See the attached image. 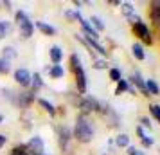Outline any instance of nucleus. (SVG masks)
<instances>
[{
  "label": "nucleus",
  "mask_w": 160,
  "mask_h": 155,
  "mask_svg": "<svg viewBox=\"0 0 160 155\" xmlns=\"http://www.w3.org/2000/svg\"><path fill=\"white\" fill-rule=\"evenodd\" d=\"M108 67V61L106 59H94V69L95 70H104Z\"/></svg>",
  "instance_id": "obj_29"
},
{
  "label": "nucleus",
  "mask_w": 160,
  "mask_h": 155,
  "mask_svg": "<svg viewBox=\"0 0 160 155\" xmlns=\"http://www.w3.org/2000/svg\"><path fill=\"white\" fill-rule=\"evenodd\" d=\"M25 146H27V150L31 152V155H38V153H42V152H45L43 139H42V137H38V135L31 137L29 142H27Z\"/></svg>",
  "instance_id": "obj_9"
},
{
  "label": "nucleus",
  "mask_w": 160,
  "mask_h": 155,
  "mask_svg": "<svg viewBox=\"0 0 160 155\" xmlns=\"http://www.w3.org/2000/svg\"><path fill=\"white\" fill-rule=\"evenodd\" d=\"M38 155H47V153H45V152H42V153H38Z\"/></svg>",
  "instance_id": "obj_37"
},
{
  "label": "nucleus",
  "mask_w": 160,
  "mask_h": 155,
  "mask_svg": "<svg viewBox=\"0 0 160 155\" xmlns=\"http://www.w3.org/2000/svg\"><path fill=\"white\" fill-rule=\"evenodd\" d=\"M74 139L79 141V142H90V141L94 139V126H92V123H90V119L87 117V116H78V119H76V126H74Z\"/></svg>",
  "instance_id": "obj_1"
},
{
  "label": "nucleus",
  "mask_w": 160,
  "mask_h": 155,
  "mask_svg": "<svg viewBox=\"0 0 160 155\" xmlns=\"http://www.w3.org/2000/svg\"><path fill=\"white\" fill-rule=\"evenodd\" d=\"M126 150H128V155H146L144 150H140V148H135V146H131V144L126 148Z\"/></svg>",
  "instance_id": "obj_32"
},
{
  "label": "nucleus",
  "mask_w": 160,
  "mask_h": 155,
  "mask_svg": "<svg viewBox=\"0 0 160 155\" xmlns=\"http://www.w3.org/2000/svg\"><path fill=\"white\" fill-rule=\"evenodd\" d=\"M34 27L36 29H40L43 34H47V36H54L58 31H56V27H52L51 23H47V22H34Z\"/></svg>",
  "instance_id": "obj_14"
},
{
  "label": "nucleus",
  "mask_w": 160,
  "mask_h": 155,
  "mask_svg": "<svg viewBox=\"0 0 160 155\" xmlns=\"http://www.w3.org/2000/svg\"><path fill=\"white\" fill-rule=\"evenodd\" d=\"M131 54L135 56V59H138V61H144V59H146L144 45L140 44V42H135V44L131 45Z\"/></svg>",
  "instance_id": "obj_13"
},
{
  "label": "nucleus",
  "mask_w": 160,
  "mask_h": 155,
  "mask_svg": "<svg viewBox=\"0 0 160 155\" xmlns=\"http://www.w3.org/2000/svg\"><path fill=\"white\" fill-rule=\"evenodd\" d=\"M6 142H8V137L0 133V148H4V146H6Z\"/></svg>",
  "instance_id": "obj_35"
},
{
  "label": "nucleus",
  "mask_w": 160,
  "mask_h": 155,
  "mask_svg": "<svg viewBox=\"0 0 160 155\" xmlns=\"http://www.w3.org/2000/svg\"><path fill=\"white\" fill-rule=\"evenodd\" d=\"M11 155H31V152L27 150L25 144H20V146H15L11 150Z\"/></svg>",
  "instance_id": "obj_26"
},
{
  "label": "nucleus",
  "mask_w": 160,
  "mask_h": 155,
  "mask_svg": "<svg viewBox=\"0 0 160 155\" xmlns=\"http://www.w3.org/2000/svg\"><path fill=\"white\" fill-rule=\"evenodd\" d=\"M148 108H149V114H151L153 117H155V119H157V121L160 123V105H155V103H151L149 106H148Z\"/></svg>",
  "instance_id": "obj_28"
},
{
  "label": "nucleus",
  "mask_w": 160,
  "mask_h": 155,
  "mask_svg": "<svg viewBox=\"0 0 160 155\" xmlns=\"http://www.w3.org/2000/svg\"><path fill=\"white\" fill-rule=\"evenodd\" d=\"M11 70V65H9V61H6L4 58H0V74H8Z\"/></svg>",
  "instance_id": "obj_30"
},
{
  "label": "nucleus",
  "mask_w": 160,
  "mask_h": 155,
  "mask_svg": "<svg viewBox=\"0 0 160 155\" xmlns=\"http://www.w3.org/2000/svg\"><path fill=\"white\" fill-rule=\"evenodd\" d=\"M99 101L92 96H83L78 101V108L81 110L83 116H88V114H92V112H99Z\"/></svg>",
  "instance_id": "obj_4"
},
{
  "label": "nucleus",
  "mask_w": 160,
  "mask_h": 155,
  "mask_svg": "<svg viewBox=\"0 0 160 155\" xmlns=\"http://www.w3.org/2000/svg\"><path fill=\"white\" fill-rule=\"evenodd\" d=\"M140 126H142V128H149V130H151V121H149V117H140Z\"/></svg>",
  "instance_id": "obj_33"
},
{
  "label": "nucleus",
  "mask_w": 160,
  "mask_h": 155,
  "mask_svg": "<svg viewBox=\"0 0 160 155\" xmlns=\"http://www.w3.org/2000/svg\"><path fill=\"white\" fill-rule=\"evenodd\" d=\"M4 56L2 58L6 59V61H9L11 63V59H15L16 56H18V52H16V49L15 47H11V45H8V47H4V52H2Z\"/></svg>",
  "instance_id": "obj_21"
},
{
  "label": "nucleus",
  "mask_w": 160,
  "mask_h": 155,
  "mask_svg": "<svg viewBox=\"0 0 160 155\" xmlns=\"http://www.w3.org/2000/svg\"><path fill=\"white\" fill-rule=\"evenodd\" d=\"M11 31H13V23L8 22V20H0V40L6 38Z\"/></svg>",
  "instance_id": "obj_19"
},
{
  "label": "nucleus",
  "mask_w": 160,
  "mask_h": 155,
  "mask_svg": "<svg viewBox=\"0 0 160 155\" xmlns=\"http://www.w3.org/2000/svg\"><path fill=\"white\" fill-rule=\"evenodd\" d=\"M49 56H51L52 65H59L61 59H63V51H61V47H59V45H52L51 51H49Z\"/></svg>",
  "instance_id": "obj_11"
},
{
  "label": "nucleus",
  "mask_w": 160,
  "mask_h": 155,
  "mask_svg": "<svg viewBox=\"0 0 160 155\" xmlns=\"http://www.w3.org/2000/svg\"><path fill=\"white\" fill-rule=\"evenodd\" d=\"M128 89H130V81L128 80H121L115 87V96H121L124 92H128Z\"/></svg>",
  "instance_id": "obj_24"
},
{
  "label": "nucleus",
  "mask_w": 160,
  "mask_h": 155,
  "mask_svg": "<svg viewBox=\"0 0 160 155\" xmlns=\"http://www.w3.org/2000/svg\"><path fill=\"white\" fill-rule=\"evenodd\" d=\"M18 29H20V36L22 38H31L32 36V33H34V22L27 20V22H23Z\"/></svg>",
  "instance_id": "obj_12"
},
{
  "label": "nucleus",
  "mask_w": 160,
  "mask_h": 155,
  "mask_svg": "<svg viewBox=\"0 0 160 155\" xmlns=\"http://www.w3.org/2000/svg\"><path fill=\"white\" fill-rule=\"evenodd\" d=\"M131 29H133V34H135L138 40H142L146 45H151L153 44V34H151V31H149V27H148L144 22L133 23V25H131Z\"/></svg>",
  "instance_id": "obj_5"
},
{
  "label": "nucleus",
  "mask_w": 160,
  "mask_h": 155,
  "mask_svg": "<svg viewBox=\"0 0 160 155\" xmlns=\"http://www.w3.org/2000/svg\"><path fill=\"white\" fill-rule=\"evenodd\" d=\"M76 38H78L79 42H83V44L87 45L88 49H90V52L95 51V52H99L101 56H106V54H108V51H106V49H104V47H102V45L99 44V42H95V40H92V38L81 36V34H76Z\"/></svg>",
  "instance_id": "obj_6"
},
{
  "label": "nucleus",
  "mask_w": 160,
  "mask_h": 155,
  "mask_svg": "<svg viewBox=\"0 0 160 155\" xmlns=\"http://www.w3.org/2000/svg\"><path fill=\"white\" fill-rule=\"evenodd\" d=\"M102 155H108V153H102Z\"/></svg>",
  "instance_id": "obj_39"
},
{
  "label": "nucleus",
  "mask_w": 160,
  "mask_h": 155,
  "mask_svg": "<svg viewBox=\"0 0 160 155\" xmlns=\"http://www.w3.org/2000/svg\"><path fill=\"white\" fill-rule=\"evenodd\" d=\"M43 87V80L38 72H32V80H31V90L32 92H38V90Z\"/></svg>",
  "instance_id": "obj_16"
},
{
  "label": "nucleus",
  "mask_w": 160,
  "mask_h": 155,
  "mask_svg": "<svg viewBox=\"0 0 160 155\" xmlns=\"http://www.w3.org/2000/svg\"><path fill=\"white\" fill-rule=\"evenodd\" d=\"M27 20H29V16L25 15L23 11H16V15H15V23L18 25V27H20L23 22H27Z\"/></svg>",
  "instance_id": "obj_27"
},
{
  "label": "nucleus",
  "mask_w": 160,
  "mask_h": 155,
  "mask_svg": "<svg viewBox=\"0 0 160 155\" xmlns=\"http://www.w3.org/2000/svg\"><path fill=\"white\" fill-rule=\"evenodd\" d=\"M38 103H40V106H42L49 116H56V106H54L51 101H47V99H43V97H40V99H38Z\"/></svg>",
  "instance_id": "obj_17"
},
{
  "label": "nucleus",
  "mask_w": 160,
  "mask_h": 155,
  "mask_svg": "<svg viewBox=\"0 0 160 155\" xmlns=\"http://www.w3.org/2000/svg\"><path fill=\"white\" fill-rule=\"evenodd\" d=\"M49 74H51L54 80H58V78H63V76H65V69L61 65H52L51 69H49Z\"/></svg>",
  "instance_id": "obj_23"
},
{
  "label": "nucleus",
  "mask_w": 160,
  "mask_h": 155,
  "mask_svg": "<svg viewBox=\"0 0 160 155\" xmlns=\"http://www.w3.org/2000/svg\"><path fill=\"white\" fill-rule=\"evenodd\" d=\"M146 90H148L149 96H160V85L155 81L153 78L146 80Z\"/></svg>",
  "instance_id": "obj_15"
},
{
  "label": "nucleus",
  "mask_w": 160,
  "mask_h": 155,
  "mask_svg": "<svg viewBox=\"0 0 160 155\" xmlns=\"http://www.w3.org/2000/svg\"><path fill=\"white\" fill-rule=\"evenodd\" d=\"M58 137H59V148L65 155H68L72 152V130L68 126H61L58 132Z\"/></svg>",
  "instance_id": "obj_3"
},
{
  "label": "nucleus",
  "mask_w": 160,
  "mask_h": 155,
  "mask_svg": "<svg viewBox=\"0 0 160 155\" xmlns=\"http://www.w3.org/2000/svg\"><path fill=\"white\" fill-rule=\"evenodd\" d=\"M149 18H151L153 25H160V0H155L149 4Z\"/></svg>",
  "instance_id": "obj_10"
},
{
  "label": "nucleus",
  "mask_w": 160,
  "mask_h": 155,
  "mask_svg": "<svg viewBox=\"0 0 160 155\" xmlns=\"http://www.w3.org/2000/svg\"><path fill=\"white\" fill-rule=\"evenodd\" d=\"M88 22H90V25H92V27H94L95 31H97V33H101V31H104V27H106V25H104V22H102V18L101 16H92V18H90V20H88Z\"/></svg>",
  "instance_id": "obj_18"
},
{
  "label": "nucleus",
  "mask_w": 160,
  "mask_h": 155,
  "mask_svg": "<svg viewBox=\"0 0 160 155\" xmlns=\"http://www.w3.org/2000/svg\"><path fill=\"white\" fill-rule=\"evenodd\" d=\"M137 135H138V139L146 137V132H144V128H142V126H137Z\"/></svg>",
  "instance_id": "obj_34"
},
{
  "label": "nucleus",
  "mask_w": 160,
  "mask_h": 155,
  "mask_svg": "<svg viewBox=\"0 0 160 155\" xmlns=\"http://www.w3.org/2000/svg\"><path fill=\"white\" fill-rule=\"evenodd\" d=\"M130 85L131 87H135L137 90H140L142 92V96L149 97V94H148V90H146V80L142 78V74L140 72H133L130 76Z\"/></svg>",
  "instance_id": "obj_8"
},
{
  "label": "nucleus",
  "mask_w": 160,
  "mask_h": 155,
  "mask_svg": "<svg viewBox=\"0 0 160 155\" xmlns=\"http://www.w3.org/2000/svg\"><path fill=\"white\" fill-rule=\"evenodd\" d=\"M140 142H142V146H144V148H151L153 144H155V139H153L151 135H146V137L140 139Z\"/></svg>",
  "instance_id": "obj_31"
},
{
  "label": "nucleus",
  "mask_w": 160,
  "mask_h": 155,
  "mask_svg": "<svg viewBox=\"0 0 160 155\" xmlns=\"http://www.w3.org/2000/svg\"><path fill=\"white\" fill-rule=\"evenodd\" d=\"M115 146L128 148L130 146V135H128V133H119V135L115 137Z\"/></svg>",
  "instance_id": "obj_20"
},
{
  "label": "nucleus",
  "mask_w": 160,
  "mask_h": 155,
  "mask_svg": "<svg viewBox=\"0 0 160 155\" xmlns=\"http://www.w3.org/2000/svg\"><path fill=\"white\" fill-rule=\"evenodd\" d=\"M121 11H122V15L126 18H130L131 15H135V8H133V4H130V2H121Z\"/></svg>",
  "instance_id": "obj_22"
},
{
  "label": "nucleus",
  "mask_w": 160,
  "mask_h": 155,
  "mask_svg": "<svg viewBox=\"0 0 160 155\" xmlns=\"http://www.w3.org/2000/svg\"><path fill=\"white\" fill-rule=\"evenodd\" d=\"M110 80L113 83H119L121 80H122V74H121V69H117V67H113V69H110Z\"/></svg>",
  "instance_id": "obj_25"
},
{
  "label": "nucleus",
  "mask_w": 160,
  "mask_h": 155,
  "mask_svg": "<svg viewBox=\"0 0 160 155\" xmlns=\"http://www.w3.org/2000/svg\"><path fill=\"white\" fill-rule=\"evenodd\" d=\"M31 80H32V72H29L27 69H18V70H15V81L20 87H23V89L29 87L31 89Z\"/></svg>",
  "instance_id": "obj_7"
},
{
  "label": "nucleus",
  "mask_w": 160,
  "mask_h": 155,
  "mask_svg": "<svg viewBox=\"0 0 160 155\" xmlns=\"http://www.w3.org/2000/svg\"><path fill=\"white\" fill-rule=\"evenodd\" d=\"M2 119H4V117H2V116H0V123H2Z\"/></svg>",
  "instance_id": "obj_38"
},
{
  "label": "nucleus",
  "mask_w": 160,
  "mask_h": 155,
  "mask_svg": "<svg viewBox=\"0 0 160 155\" xmlns=\"http://www.w3.org/2000/svg\"><path fill=\"white\" fill-rule=\"evenodd\" d=\"M110 4H112V6H121V2H119V0H110Z\"/></svg>",
  "instance_id": "obj_36"
},
{
  "label": "nucleus",
  "mask_w": 160,
  "mask_h": 155,
  "mask_svg": "<svg viewBox=\"0 0 160 155\" xmlns=\"http://www.w3.org/2000/svg\"><path fill=\"white\" fill-rule=\"evenodd\" d=\"M70 67H72V70H74L78 92H79V94H85V92H87V74L83 70V65H81V59H79L78 54H72V56H70Z\"/></svg>",
  "instance_id": "obj_2"
}]
</instances>
